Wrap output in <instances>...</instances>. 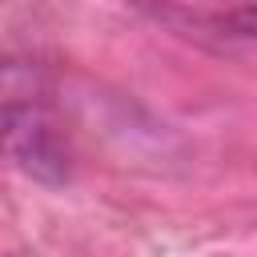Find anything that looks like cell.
<instances>
[{
  "label": "cell",
  "mask_w": 257,
  "mask_h": 257,
  "mask_svg": "<svg viewBox=\"0 0 257 257\" xmlns=\"http://www.w3.org/2000/svg\"><path fill=\"white\" fill-rule=\"evenodd\" d=\"M0 157L40 185H64L72 173L68 145L60 124L40 92H8L0 96Z\"/></svg>",
  "instance_id": "1"
}]
</instances>
